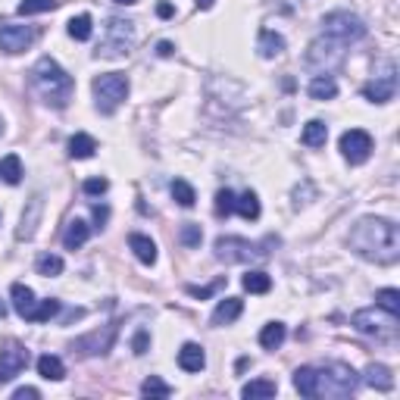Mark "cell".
Segmentation results:
<instances>
[{
	"instance_id": "obj_39",
	"label": "cell",
	"mask_w": 400,
	"mask_h": 400,
	"mask_svg": "<svg viewBox=\"0 0 400 400\" xmlns=\"http://www.w3.org/2000/svg\"><path fill=\"white\" fill-rule=\"evenodd\" d=\"M141 394H144V397H169V394H172V388H169V384L163 382V378L150 375L147 382L141 384Z\"/></svg>"
},
{
	"instance_id": "obj_27",
	"label": "cell",
	"mask_w": 400,
	"mask_h": 400,
	"mask_svg": "<svg viewBox=\"0 0 400 400\" xmlns=\"http://www.w3.org/2000/svg\"><path fill=\"white\" fill-rule=\"evenodd\" d=\"M307 91H310L313 100H332L334 94H338V82H334L332 75H313Z\"/></svg>"
},
{
	"instance_id": "obj_21",
	"label": "cell",
	"mask_w": 400,
	"mask_h": 400,
	"mask_svg": "<svg viewBox=\"0 0 400 400\" xmlns=\"http://www.w3.org/2000/svg\"><path fill=\"white\" fill-rule=\"evenodd\" d=\"M91 238V225L85 219H72L66 225V231H63V244H66V250H78L82 244H88Z\"/></svg>"
},
{
	"instance_id": "obj_4",
	"label": "cell",
	"mask_w": 400,
	"mask_h": 400,
	"mask_svg": "<svg viewBox=\"0 0 400 400\" xmlns=\"http://www.w3.org/2000/svg\"><path fill=\"white\" fill-rule=\"evenodd\" d=\"M128 75H122V72H107V75H97L91 82V91H94V104H97V110L104 116L116 113L122 107V100L128 97Z\"/></svg>"
},
{
	"instance_id": "obj_42",
	"label": "cell",
	"mask_w": 400,
	"mask_h": 400,
	"mask_svg": "<svg viewBox=\"0 0 400 400\" xmlns=\"http://www.w3.org/2000/svg\"><path fill=\"white\" fill-rule=\"evenodd\" d=\"M107 188H110V181L107 178H88L82 185V191L88 194V198H100V194H107Z\"/></svg>"
},
{
	"instance_id": "obj_29",
	"label": "cell",
	"mask_w": 400,
	"mask_h": 400,
	"mask_svg": "<svg viewBox=\"0 0 400 400\" xmlns=\"http://www.w3.org/2000/svg\"><path fill=\"white\" fill-rule=\"evenodd\" d=\"M235 213L247 222H257L260 219V198L253 191H244L241 198H235Z\"/></svg>"
},
{
	"instance_id": "obj_49",
	"label": "cell",
	"mask_w": 400,
	"mask_h": 400,
	"mask_svg": "<svg viewBox=\"0 0 400 400\" xmlns=\"http://www.w3.org/2000/svg\"><path fill=\"white\" fill-rule=\"evenodd\" d=\"M213 4H216V0H198V10H210Z\"/></svg>"
},
{
	"instance_id": "obj_52",
	"label": "cell",
	"mask_w": 400,
	"mask_h": 400,
	"mask_svg": "<svg viewBox=\"0 0 400 400\" xmlns=\"http://www.w3.org/2000/svg\"><path fill=\"white\" fill-rule=\"evenodd\" d=\"M0 135H4V119H0Z\"/></svg>"
},
{
	"instance_id": "obj_14",
	"label": "cell",
	"mask_w": 400,
	"mask_h": 400,
	"mask_svg": "<svg viewBox=\"0 0 400 400\" xmlns=\"http://www.w3.org/2000/svg\"><path fill=\"white\" fill-rule=\"evenodd\" d=\"M394 94H397L394 66H388L384 75H375L369 85H363V97H366L369 104H388V100H394Z\"/></svg>"
},
{
	"instance_id": "obj_10",
	"label": "cell",
	"mask_w": 400,
	"mask_h": 400,
	"mask_svg": "<svg viewBox=\"0 0 400 400\" xmlns=\"http://www.w3.org/2000/svg\"><path fill=\"white\" fill-rule=\"evenodd\" d=\"M116 332H119V329H116V322L104 325V329H94V332L85 334V338L72 341V351H78L82 356H104V353L113 351Z\"/></svg>"
},
{
	"instance_id": "obj_51",
	"label": "cell",
	"mask_w": 400,
	"mask_h": 400,
	"mask_svg": "<svg viewBox=\"0 0 400 400\" xmlns=\"http://www.w3.org/2000/svg\"><path fill=\"white\" fill-rule=\"evenodd\" d=\"M6 316V307H4V301H0V319H4Z\"/></svg>"
},
{
	"instance_id": "obj_44",
	"label": "cell",
	"mask_w": 400,
	"mask_h": 400,
	"mask_svg": "<svg viewBox=\"0 0 400 400\" xmlns=\"http://www.w3.org/2000/svg\"><path fill=\"white\" fill-rule=\"evenodd\" d=\"M219 288H222V279H219V281H213V285H207V288H194V285H191V288H188V294L198 297V301H207V297L213 294V291H219Z\"/></svg>"
},
{
	"instance_id": "obj_24",
	"label": "cell",
	"mask_w": 400,
	"mask_h": 400,
	"mask_svg": "<svg viewBox=\"0 0 400 400\" xmlns=\"http://www.w3.org/2000/svg\"><path fill=\"white\" fill-rule=\"evenodd\" d=\"M285 338H288L285 322H269V325H263V332H260V347H263V351H279V347L285 344Z\"/></svg>"
},
{
	"instance_id": "obj_13",
	"label": "cell",
	"mask_w": 400,
	"mask_h": 400,
	"mask_svg": "<svg viewBox=\"0 0 400 400\" xmlns=\"http://www.w3.org/2000/svg\"><path fill=\"white\" fill-rule=\"evenodd\" d=\"M25 366H28V351L19 341H6L4 351H0V384L13 382Z\"/></svg>"
},
{
	"instance_id": "obj_19",
	"label": "cell",
	"mask_w": 400,
	"mask_h": 400,
	"mask_svg": "<svg viewBox=\"0 0 400 400\" xmlns=\"http://www.w3.org/2000/svg\"><path fill=\"white\" fill-rule=\"evenodd\" d=\"M10 297H13V310H16L19 316H23V319L32 316L35 303H38V301H35V291L32 288L23 285V281H16V285L10 288Z\"/></svg>"
},
{
	"instance_id": "obj_45",
	"label": "cell",
	"mask_w": 400,
	"mask_h": 400,
	"mask_svg": "<svg viewBox=\"0 0 400 400\" xmlns=\"http://www.w3.org/2000/svg\"><path fill=\"white\" fill-rule=\"evenodd\" d=\"M38 397H41L38 388H19L16 394H13V400H38Z\"/></svg>"
},
{
	"instance_id": "obj_8",
	"label": "cell",
	"mask_w": 400,
	"mask_h": 400,
	"mask_svg": "<svg viewBox=\"0 0 400 400\" xmlns=\"http://www.w3.org/2000/svg\"><path fill=\"white\" fill-rule=\"evenodd\" d=\"M322 35L332 41H341V44H353V41L366 38V23L347 10H334L329 16H322Z\"/></svg>"
},
{
	"instance_id": "obj_2",
	"label": "cell",
	"mask_w": 400,
	"mask_h": 400,
	"mask_svg": "<svg viewBox=\"0 0 400 400\" xmlns=\"http://www.w3.org/2000/svg\"><path fill=\"white\" fill-rule=\"evenodd\" d=\"M28 82H32V91L38 94L47 107H54V110L69 107L72 91H75L72 75L54 60V56H41V60L32 66V72H28Z\"/></svg>"
},
{
	"instance_id": "obj_47",
	"label": "cell",
	"mask_w": 400,
	"mask_h": 400,
	"mask_svg": "<svg viewBox=\"0 0 400 400\" xmlns=\"http://www.w3.org/2000/svg\"><path fill=\"white\" fill-rule=\"evenodd\" d=\"M157 16H159V19H172V16H176V6L163 0V4H157Z\"/></svg>"
},
{
	"instance_id": "obj_11",
	"label": "cell",
	"mask_w": 400,
	"mask_h": 400,
	"mask_svg": "<svg viewBox=\"0 0 400 400\" xmlns=\"http://www.w3.org/2000/svg\"><path fill=\"white\" fill-rule=\"evenodd\" d=\"M341 154L351 166H360L372 157V135L363 132V128H351V132L341 135Z\"/></svg>"
},
{
	"instance_id": "obj_23",
	"label": "cell",
	"mask_w": 400,
	"mask_h": 400,
	"mask_svg": "<svg viewBox=\"0 0 400 400\" xmlns=\"http://www.w3.org/2000/svg\"><path fill=\"white\" fill-rule=\"evenodd\" d=\"M279 394V384L269 382V378H253L241 388V397L244 400H266V397H275Z\"/></svg>"
},
{
	"instance_id": "obj_26",
	"label": "cell",
	"mask_w": 400,
	"mask_h": 400,
	"mask_svg": "<svg viewBox=\"0 0 400 400\" xmlns=\"http://www.w3.org/2000/svg\"><path fill=\"white\" fill-rule=\"evenodd\" d=\"M94 154H97V141H94L91 135L78 132L69 138V157L72 159H91Z\"/></svg>"
},
{
	"instance_id": "obj_40",
	"label": "cell",
	"mask_w": 400,
	"mask_h": 400,
	"mask_svg": "<svg viewBox=\"0 0 400 400\" xmlns=\"http://www.w3.org/2000/svg\"><path fill=\"white\" fill-rule=\"evenodd\" d=\"M231 213H235V191L222 188V191H216V216H231Z\"/></svg>"
},
{
	"instance_id": "obj_48",
	"label": "cell",
	"mask_w": 400,
	"mask_h": 400,
	"mask_svg": "<svg viewBox=\"0 0 400 400\" xmlns=\"http://www.w3.org/2000/svg\"><path fill=\"white\" fill-rule=\"evenodd\" d=\"M157 54H159V56H172V44H169V41H159V44H157Z\"/></svg>"
},
{
	"instance_id": "obj_35",
	"label": "cell",
	"mask_w": 400,
	"mask_h": 400,
	"mask_svg": "<svg viewBox=\"0 0 400 400\" xmlns=\"http://www.w3.org/2000/svg\"><path fill=\"white\" fill-rule=\"evenodd\" d=\"M60 313V301H38L35 303V310H32V316H28V322H50V319Z\"/></svg>"
},
{
	"instance_id": "obj_22",
	"label": "cell",
	"mask_w": 400,
	"mask_h": 400,
	"mask_svg": "<svg viewBox=\"0 0 400 400\" xmlns=\"http://www.w3.org/2000/svg\"><path fill=\"white\" fill-rule=\"evenodd\" d=\"M257 50L263 60H272V56H279L281 50H285V38H281L279 32H272V28H263L257 38Z\"/></svg>"
},
{
	"instance_id": "obj_15",
	"label": "cell",
	"mask_w": 400,
	"mask_h": 400,
	"mask_svg": "<svg viewBox=\"0 0 400 400\" xmlns=\"http://www.w3.org/2000/svg\"><path fill=\"white\" fill-rule=\"evenodd\" d=\"M41 210H44V200H41V194H35V198L28 200V210H23V219H19V229H16L19 241H28V238L35 235L38 219H41Z\"/></svg>"
},
{
	"instance_id": "obj_6",
	"label": "cell",
	"mask_w": 400,
	"mask_h": 400,
	"mask_svg": "<svg viewBox=\"0 0 400 400\" xmlns=\"http://www.w3.org/2000/svg\"><path fill=\"white\" fill-rule=\"evenodd\" d=\"M269 241H272V238H266L263 244H253L238 235H222V238H216L213 250H216V260H219V263H253V260L269 257V250H266Z\"/></svg>"
},
{
	"instance_id": "obj_1",
	"label": "cell",
	"mask_w": 400,
	"mask_h": 400,
	"mask_svg": "<svg viewBox=\"0 0 400 400\" xmlns=\"http://www.w3.org/2000/svg\"><path fill=\"white\" fill-rule=\"evenodd\" d=\"M351 250L375 266H394L400 260V229L382 216H363L347 238Z\"/></svg>"
},
{
	"instance_id": "obj_34",
	"label": "cell",
	"mask_w": 400,
	"mask_h": 400,
	"mask_svg": "<svg viewBox=\"0 0 400 400\" xmlns=\"http://www.w3.org/2000/svg\"><path fill=\"white\" fill-rule=\"evenodd\" d=\"M169 191H172V198H176L178 207H194V203H198V194H194V188L188 185L185 178H176V181H172Z\"/></svg>"
},
{
	"instance_id": "obj_16",
	"label": "cell",
	"mask_w": 400,
	"mask_h": 400,
	"mask_svg": "<svg viewBox=\"0 0 400 400\" xmlns=\"http://www.w3.org/2000/svg\"><path fill=\"white\" fill-rule=\"evenodd\" d=\"M363 382H366L369 388L382 391V394H388V391L394 388V375H391V369L384 366V363H372V366L366 369V375H363Z\"/></svg>"
},
{
	"instance_id": "obj_30",
	"label": "cell",
	"mask_w": 400,
	"mask_h": 400,
	"mask_svg": "<svg viewBox=\"0 0 400 400\" xmlns=\"http://www.w3.org/2000/svg\"><path fill=\"white\" fill-rule=\"evenodd\" d=\"M244 291H250V294H269L272 291V279L263 272V269H250V272L241 279Z\"/></svg>"
},
{
	"instance_id": "obj_37",
	"label": "cell",
	"mask_w": 400,
	"mask_h": 400,
	"mask_svg": "<svg viewBox=\"0 0 400 400\" xmlns=\"http://www.w3.org/2000/svg\"><path fill=\"white\" fill-rule=\"evenodd\" d=\"M60 6V0H23L19 4V16H38V13H50Z\"/></svg>"
},
{
	"instance_id": "obj_50",
	"label": "cell",
	"mask_w": 400,
	"mask_h": 400,
	"mask_svg": "<svg viewBox=\"0 0 400 400\" xmlns=\"http://www.w3.org/2000/svg\"><path fill=\"white\" fill-rule=\"evenodd\" d=\"M116 4H122V6H132V4H138V0H116Z\"/></svg>"
},
{
	"instance_id": "obj_33",
	"label": "cell",
	"mask_w": 400,
	"mask_h": 400,
	"mask_svg": "<svg viewBox=\"0 0 400 400\" xmlns=\"http://www.w3.org/2000/svg\"><path fill=\"white\" fill-rule=\"evenodd\" d=\"M91 35H94V23H91L88 13H82V16H72V19H69V38H75V41H91Z\"/></svg>"
},
{
	"instance_id": "obj_32",
	"label": "cell",
	"mask_w": 400,
	"mask_h": 400,
	"mask_svg": "<svg viewBox=\"0 0 400 400\" xmlns=\"http://www.w3.org/2000/svg\"><path fill=\"white\" fill-rule=\"evenodd\" d=\"M23 159H19L16 154H10V157H4L0 159V178L6 181V185H19L23 181Z\"/></svg>"
},
{
	"instance_id": "obj_20",
	"label": "cell",
	"mask_w": 400,
	"mask_h": 400,
	"mask_svg": "<svg viewBox=\"0 0 400 400\" xmlns=\"http://www.w3.org/2000/svg\"><path fill=\"white\" fill-rule=\"evenodd\" d=\"M241 313H244V301H241V297H225V301L216 303L213 322H216V325H229V322H235Z\"/></svg>"
},
{
	"instance_id": "obj_5",
	"label": "cell",
	"mask_w": 400,
	"mask_h": 400,
	"mask_svg": "<svg viewBox=\"0 0 400 400\" xmlns=\"http://www.w3.org/2000/svg\"><path fill=\"white\" fill-rule=\"evenodd\" d=\"M397 319L400 316L382 310L375 303V307H369V310H356L351 322L360 334H369V338H375V341H397Z\"/></svg>"
},
{
	"instance_id": "obj_12",
	"label": "cell",
	"mask_w": 400,
	"mask_h": 400,
	"mask_svg": "<svg viewBox=\"0 0 400 400\" xmlns=\"http://www.w3.org/2000/svg\"><path fill=\"white\" fill-rule=\"evenodd\" d=\"M35 28L32 25H16V23H4L0 25V50L4 54H23L35 44Z\"/></svg>"
},
{
	"instance_id": "obj_38",
	"label": "cell",
	"mask_w": 400,
	"mask_h": 400,
	"mask_svg": "<svg viewBox=\"0 0 400 400\" xmlns=\"http://www.w3.org/2000/svg\"><path fill=\"white\" fill-rule=\"evenodd\" d=\"M375 303L382 310H388V313H394V316H400V291L397 288H382L375 294Z\"/></svg>"
},
{
	"instance_id": "obj_25",
	"label": "cell",
	"mask_w": 400,
	"mask_h": 400,
	"mask_svg": "<svg viewBox=\"0 0 400 400\" xmlns=\"http://www.w3.org/2000/svg\"><path fill=\"white\" fill-rule=\"evenodd\" d=\"M38 375L47 378V382H63L66 378V366H63L60 356L44 353V356H38Z\"/></svg>"
},
{
	"instance_id": "obj_43",
	"label": "cell",
	"mask_w": 400,
	"mask_h": 400,
	"mask_svg": "<svg viewBox=\"0 0 400 400\" xmlns=\"http://www.w3.org/2000/svg\"><path fill=\"white\" fill-rule=\"evenodd\" d=\"M147 347H150V334L147 332H135V338H132V351L138 353V356H141V353H147Z\"/></svg>"
},
{
	"instance_id": "obj_31",
	"label": "cell",
	"mask_w": 400,
	"mask_h": 400,
	"mask_svg": "<svg viewBox=\"0 0 400 400\" xmlns=\"http://www.w3.org/2000/svg\"><path fill=\"white\" fill-rule=\"evenodd\" d=\"M294 388L301 397H316V366H301L294 372Z\"/></svg>"
},
{
	"instance_id": "obj_3",
	"label": "cell",
	"mask_w": 400,
	"mask_h": 400,
	"mask_svg": "<svg viewBox=\"0 0 400 400\" xmlns=\"http://www.w3.org/2000/svg\"><path fill=\"white\" fill-rule=\"evenodd\" d=\"M360 388V375L347 363L316 366V397H351Z\"/></svg>"
},
{
	"instance_id": "obj_7",
	"label": "cell",
	"mask_w": 400,
	"mask_h": 400,
	"mask_svg": "<svg viewBox=\"0 0 400 400\" xmlns=\"http://www.w3.org/2000/svg\"><path fill=\"white\" fill-rule=\"evenodd\" d=\"M347 44H341V41H332V38H316L313 44L307 47V56H303V63L313 69V72H319V75H332L334 69H341V63H344V56H347Z\"/></svg>"
},
{
	"instance_id": "obj_17",
	"label": "cell",
	"mask_w": 400,
	"mask_h": 400,
	"mask_svg": "<svg viewBox=\"0 0 400 400\" xmlns=\"http://www.w3.org/2000/svg\"><path fill=\"white\" fill-rule=\"evenodd\" d=\"M178 366L185 369V372H200V369L207 366V353H203V347L194 344V341H188V344L178 351Z\"/></svg>"
},
{
	"instance_id": "obj_18",
	"label": "cell",
	"mask_w": 400,
	"mask_h": 400,
	"mask_svg": "<svg viewBox=\"0 0 400 400\" xmlns=\"http://www.w3.org/2000/svg\"><path fill=\"white\" fill-rule=\"evenodd\" d=\"M128 247H132V250H135L138 263H144V266H154V263H157V244L150 241L147 235H141V231H135V235H128Z\"/></svg>"
},
{
	"instance_id": "obj_46",
	"label": "cell",
	"mask_w": 400,
	"mask_h": 400,
	"mask_svg": "<svg viewBox=\"0 0 400 400\" xmlns=\"http://www.w3.org/2000/svg\"><path fill=\"white\" fill-rule=\"evenodd\" d=\"M107 216H110V210L107 207H97V203H94V229H104V222H107Z\"/></svg>"
},
{
	"instance_id": "obj_36",
	"label": "cell",
	"mask_w": 400,
	"mask_h": 400,
	"mask_svg": "<svg viewBox=\"0 0 400 400\" xmlns=\"http://www.w3.org/2000/svg\"><path fill=\"white\" fill-rule=\"evenodd\" d=\"M38 275H44V279H54V275H63V257H56V253H44V257H38Z\"/></svg>"
},
{
	"instance_id": "obj_9",
	"label": "cell",
	"mask_w": 400,
	"mask_h": 400,
	"mask_svg": "<svg viewBox=\"0 0 400 400\" xmlns=\"http://www.w3.org/2000/svg\"><path fill=\"white\" fill-rule=\"evenodd\" d=\"M132 44H135V23H128V19H110L107 38L100 41V47L94 54L104 56V60H116V56H126L132 50Z\"/></svg>"
},
{
	"instance_id": "obj_28",
	"label": "cell",
	"mask_w": 400,
	"mask_h": 400,
	"mask_svg": "<svg viewBox=\"0 0 400 400\" xmlns=\"http://www.w3.org/2000/svg\"><path fill=\"white\" fill-rule=\"evenodd\" d=\"M325 138H329V126H325L322 119H310L307 126H303L301 141L307 144V147H325Z\"/></svg>"
},
{
	"instance_id": "obj_41",
	"label": "cell",
	"mask_w": 400,
	"mask_h": 400,
	"mask_svg": "<svg viewBox=\"0 0 400 400\" xmlns=\"http://www.w3.org/2000/svg\"><path fill=\"white\" fill-rule=\"evenodd\" d=\"M200 241H203L200 225H191V222H188L185 229H181V244H185V247H198Z\"/></svg>"
}]
</instances>
